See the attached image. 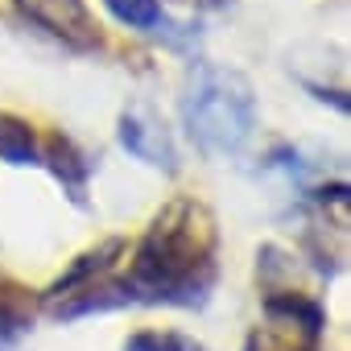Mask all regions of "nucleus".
<instances>
[{
  "mask_svg": "<svg viewBox=\"0 0 351 351\" xmlns=\"http://www.w3.org/2000/svg\"><path fill=\"white\" fill-rule=\"evenodd\" d=\"M17 9L42 25L46 34L71 42V46H95V25L87 13V0H17Z\"/></svg>",
  "mask_w": 351,
  "mask_h": 351,
  "instance_id": "nucleus-3",
  "label": "nucleus"
},
{
  "mask_svg": "<svg viewBox=\"0 0 351 351\" xmlns=\"http://www.w3.org/2000/svg\"><path fill=\"white\" fill-rule=\"evenodd\" d=\"M182 5H191V9H219V5H228V0H182Z\"/></svg>",
  "mask_w": 351,
  "mask_h": 351,
  "instance_id": "nucleus-10",
  "label": "nucleus"
},
{
  "mask_svg": "<svg viewBox=\"0 0 351 351\" xmlns=\"http://www.w3.org/2000/svg\"><path fill=\"white\" fill-rule=\"evenodd\" d=\"M116 21L132 25V29H153L161 21V0H104Z\"/></svg>",
  "mask_w": 351,
  "mask_h": 351,
  "instance_id": "nucleus-7",
  "label": "nucleus"
},
{
  "mask_svg": "<svg viewBox=\"0 0 351 351\" xmlns=\"http://www.w3.org/2000/svg\"><path fill=\"white\" fill-rule=\"evenodd\" d=\"M124 351H203V347L178 330H141L124 343Z\"/></svg>",
  "mask_w": 351,
  "mask_h": 351,
  "instance_id": "nucleus-8",
  "label": "nucleus"
},
{
  "mask_svg": "<svg viewBox=\"0 0 351 351\" xmlns=\"http://www.w3.org/2000/svg\"><path fill=\"white\" fill-rule=\"evenodd\" d=\"M211 215L199 203H173L149 228L136 248L132 273L124 277L132 302H199L211 285Z\"/></svg>",
  "mask_w": 351,
  "mask_h": 351,
  "instance_id": "nucleus-1",
  "label": "nucleus"
},
{
  "mask_svg": "<svg viewBox=\"0 0 351 351\" xmlns=\"http://www.w3.org/2000/svg\"><path fill=\"white\" fill-rule=\"evenodd\" d=\"M120 145L149 161V165H161V169H178V153H173V141H169V128L149 112V108H128L120 116Z\"/></svg>",
  "mask_w": 351,
  "mask_h": 351,
  "instance_id": "nucleus-4",
  "label": "nucleus"
},
{
  "mask_svg": "<svg viewBox=\"0 0 351 351\" xmlns=\"http://www.w3.org/2000/svg\"><path fill=\"white\" fill-rule=\"evenodd\" d=\"M182 116H186V128L203 153H211V157L240 153L256 128L252 83L232 66L199 62L191 71V83H186Z\"/></svg>",
  "mask_w": 351,
  "mask_h": 351,
  "instance_id": "nucleus-2",
  "label": "nucleus"
},
{
  "mask_svg": "<svg viewBox=\"0 0 351 351\" xmlns=\"http://www.w3.org/2000/svg\"><path fill=\"white\" fill-rule=\"evenodd\" d=\"M46 157L54 161L58 182H62V186L71 191V199L79 203V199H83V182H87V161L79 157V149H75L71 141H62V136H58V141L50 145V153H46Z\"/></svg>",
  "mask_w": 351,
  "mask_h": 351,
  "instance_id": "nucleus-6",
  "label": "nucleus"
},
{
  "mask_svg": "<svg viewBox=\"0 0 351 351\" xmlns=\"http://www.w3.org/2000/svg\"><path fill=\"white\" fill-rule=\"evenodd\" d=\"M0 161H9V165H34V161H42L34 128L21 116H9V112H0Z\"/></svg>",
  "mask_w": 351,
  "mask_h": 351,
  "instance_id": "nucleus-5",
  "label": "nucleus"
},
{
  "mask_svg": "<svg viewBox=\"0 0 351 351\" xmlns=\"http://www.w3.org/2000/svg\"><path fill=\"white\" fill-rule=\"evenodd\" d=\"M25 326H29V314H25V306H21L13 293H0V347H5V343H13L17 335H25Z\"/></svg>",
  "mask_w": 351,
  "mask_h": 351,
  "instance_id": "nucleus-9",
  "label": "nucleus"
}]
</instances>
